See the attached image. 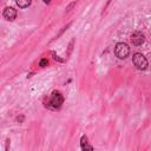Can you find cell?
Masks as SVG:
<instances>
[{
  "instance_id": "6da1fadb",
  "label": "cell",
  "mask_w": 151,
  "mask_h": 151,
  "mask_svg": "<svg viewBox=\"0 0 151 151\" xmlns=\"http://www.w3.org/2000/svg\"><path fill=\"white\" fill-rule=\"evenodd\" d=\"M114 54L119 59H125L130 54V47L125 42H118L114 47Z\"/></svg>"
},
{
  "instance_id": "7a4b0ae2",
  "label": "cell",
  "mask_w": 151,
  "mask_h": 151,
  "mask_svg": "<svg viewBox=\"0 0 151 151\" xmlns=\"http://www.w3.org/2000/svg\"><path fill=\"white\" fill-rule=\"evenodd\" d=\"M134 66L138 70H145L147 67V59L142 54V53H136L132 58Z\"/></svg>"
},
{
  "instance_id": "3957f363",
  "label": "cell",
  "mask_w": 151,
  "mask_h": 151,
  "mask_svg": "<svg viewBox=\"0 0 151 151\" xmlns=\"http://www.w3.org/2000/svg\"><path fill=\"white\" fill-rule=\"evenodd\" d=\"M64 101V98L63 96L59 93V92H53L52 96H51V100H50V104L53 106V107H59Z\"/></svg>"
},
{
  "instance_id": "277c9868",
  "label": "cell",
  "mask_w": 151,
  "mask_h": 151,
  "mask_svg": "<svg viewBox=\"0 0 151 151\" xmlns=\"http://www.w3.org/2000/svg\"><path fill=\"white\" fill-rule=\"evenodd\" d=\"M131 42L134 45V46H139V45H142L143 42H144V40H145V38H144V34L142 33V32H134V33H132V35H131Z\"/></svg>"
},
{
  "instance_id": "5b68a950",
  "label": "cell",
  "mask_w": 151,
  "mask_h": 151,
  "mask_svg": "<svg viewBox=\"0 0 151 151\" xmlns=\"http://www.w3.org/2000/svg\"><path fill=\"white\" fill-rule=\"evenodd\" d=\"M4 17H5V19H7L9 21L14 20L17 18V9H14L13 7H6L4 9Z\"/></svg>"
},
{
  "instance_id": "8992f818",
  "label": "cell",
  "mask_w": 151,
  "mask_h": 151,
  "mask_svg": "<svg viewBox=\"0 0 151 151\" xmlns=\"http://www.w3.org/2000/svg\"><path fill=\"white\" fill-rule=\"evenodd\" d=\"M17 1V5L20 7V8H26L31 5L32 0H15Z\"/></svg>"
},
{
  "instance_id": "52a82bcc",
  "label": "cell",
  "mask_w": 151,
  "mask_h": 151,
  "mask_svg": "<svg viewBox=\"0 0 151 151\" xmlns=\"http://www.w3.org/2000/svg\"><path fill=\"white\" fill-rule=\"evenodd\" d=\"M81 147H83V149L92 150V146L87 145V138H86V137H83V138H81Z\"/></svg>"
},
{
  "instance_id": "ba28073f",
  "label": "cell",
  "mask_w": 151,
  "mask_h": 151,
  "mask_svg": "<svg viewBox=\"0 0 151 151\" xmlns=\"http://www.w3.org/2000/svg\"><path fill=\"white\" fill-rule=\"evenodd\" d=\"M47 64H48L47 59H41V60H40V63H39V65H40L41 67H45V66H47Z\"/></svg>"
},
{
  "instance_id": "9c48e42d",
  "label": "cell",
  "mask_w": 151,
  "mask_h": 151,
  "mask_svg": "<svg viewBox=\"0 0 151 151\" xmlns=\"http://www.w3.org/2000/svg\"><path fill=\"white\" fill-rule=\"evenodd\" d=\"M44 1H45L46 4H50V2H51V0H44Z\"/></svg>"
}]
</instances>
